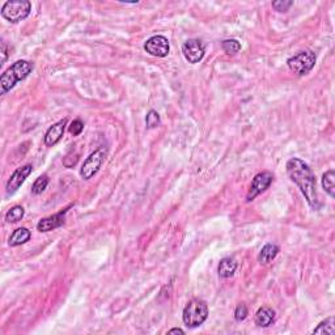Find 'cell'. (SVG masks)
<instances>
[{
  "instance_id": "6da1fadb",
  "label": "cell",
  "mask_w": 335,
  "mask_h": 335,
  "mask_svg": "<svg viewBox=\"0 0 335 335\" xmlns=\"http://www.w3.org/2000/svg\"><path fill=\"white\" fill-rule=\"evenodd\" d=\"M286 168H287L288 177L291 181L299 186L308 204L313 210L320 209V200H318L317 187H316V175L312 172L308 164L297 157H293L287 161Z\"/></svg>"
},
{
  "instance_id": "7a4b0ae2",
  "label": "cell",
  "mask_w": 335,
  "mask_h": 335,
  "mask_svg": "<svg viewBox=\"0 0 335 335\" xmlns=\"http://www.w3.org/2000/svg\"><path fill=\"white\" fill-rule=\"evenodd\" d=\"M33 71V63L31 62L24 61H17L9 67L8 70H6L0 78V88H2V94H7L13 87L16 83L25 80L28 76L31 75Z\"/></svg>"
},
{
  "instance_id": "3957f363",
  "label": "cell",
  "mask_w": 335,
  "mask_h": 335,
  "mask_svg": "<svg viewBox=\"0 0 335 335\" xmlns=\"http://www.w3.org/2000/svg\"><path fill=\"white\" fill-rule=\"evenodd\" d=\"M209 317V306L203 300L193 299L187 302L182 313V320L187 327H199Z\"/></svg>"
},
{
  "instance_id": "277c9868",
  "label": "cell",
  "mask_w": 335,
  "mask_h": 335,
  "mask_svg": "<svg viewBox=\"0 0 335 335\" xmlns=\"http://www.w3.org/2000/svg\"><path fill=\"white\" fill-rule=\"evenodd\" d=\"M32 12V4L28 0H9L2 7V16L12 24L22 21Z\"/></svg>"
},
{
  "instance_id": "5b68a950",
  "label": "cell",
  "mask_w": 335,
  "mask_h": 335,
  "mask_svg": "<svg viewBox=\"0 0 335 335\" xmlns=\"http://www.w3.org/2000/svg\"><path fill=\"white\" fill-rule=\"evenodd\" d=\"M316 54L312 50H302L296 53L293 57L288 58L287 66L297 76L308 75L316 66Z\"/></svg>"
},
{
  "instance_id": "8992f818",
  "label": "cell",
  "mask_w": 335,
  "mask_h": 335,
  "mask_svg": "<svg viewBox=\"0 0 335 335\" xmlns=\"http://www.w3.org/2000/svg\"><path fill=\"white\" fill-rule=\"evenodd\" d=\"M106 156H108V148L106 147H101V148L92 152L85 159L82 169H80V175L83 177V179H91L93 175H96L104 161H105Z\"/></svg>"
},
{
  "instance_id": "52a82bcc",
  "label": "cell",
  "mask_w": 335,
  "mask_h": 335,
  "mask_svg": "<svg viewBox=\"0 0 335 335\" xmlns=\"http://www.w3.org/2000/svg\"><path fill=\"white\" fill-rule=\"evenodd\" d=\"M182 54H184L185 59H186L189 63H199L205 54L204 43H203L200 39L196 38L187 39L186 42L182 45Z\"/></svg>"
},
{
  "instance_id": "ba28073f",
  "label": "cell",
  "mask_w": 335,
  "mask_h": 335,
  "mask_svg": "<svg viewBox=\"0 0 335 335\" xmlns=\"http://www.w3.org/2000/svg\"><path fill=\"white\" fill-rule=\"evenodd\" d=\"M272 181H274V175L270 172H262L254 175L249 193L246 195V202H253L261 193L269 189Z\"/></svg>"
},
{
  "instance_id": "9c48e42d",
  "label": "cell",
  "mask_w": 335,
  "mask_h": 335,
  "mask_svg": "<svg viewBox=\"0 0 335 335\" xmlns=\"http://www.w3.org/2000/svg\"><path fill=\"white\" fill-rule=\"evenodd\" d=\"M144 50L152 57L165 58L170 51L169 41L164 36H153L145 41Z\"/></svg>"
},
{
  "instance_id": "30bf717a",
  "label": "cell",
  "mask_w": 335,
  "mask_h": 335,
  "mask_svg": "<svg viewBox=\"0 0 335 335\" xmlns=\"http://www.w3.org/2000/svg\"><path fill=\"white\" fill-rule=\"evenodd\" d=\"M32 172H33V166H32L31 164H27V165L16 169L15 172L12 173V175L9 177L8 182H7V195H13V194L21 187V185L24 184L25 179L32 174Z\"/></svg>"
},
{
  "instance_id": "8fae6325",
  "label": "cell",
  "mask_w": 335,
  "mask_h": 335,
  "mask_svg": "<svg viewBox=\"0 0 335 335\" xmlns=\"http://www.w3.org/2000/svg\"><path fill=\"white\" fill-rule=\"evenodd\" d=\"M68 209L70 207H67L64 209L63 211L58 212V214L51 215V216H48V218L42 219V220H39L38 224H37V229L39 232H50V230H54L59 226H62L64 224V219H66V214L68 212Z\"/></svg>"
},
{
  "instance_id": "7c38bea8",
  "label": "cell",
  "mask_w": 335,
  "mask_h": 335,
  "mask_svg": "<svg viewBox=\"0 0 335 335\" xmlns=\"http://www.w3.org/2000/svg\"><path fill=\"white\" fill-rule=\"evenodd\" d=\"M66 126H67V118H63V119H61L59 122L53 124L45 134V139H43L45 145H47V147H53V145L57 144V143L63 138Z\"/></svg>"
},
{
  "instance_id": "4fadbf2b",
  "label": "cell",
  "mask_w": 335,
  "mask_h": 335,
  "mask_svg": "<svg viewBox=\"0 0 335 335\" xmlns=\"http://www.w3.org/2000/svg\"><path fill=\"white\" fill-rule=\"evenodd\" d=\"M275 321V312L269 306H262L255 313V325L260 327H269Z\"/></svg>"
},
{
  "instance_id": "5bb4252c",
  "label": "cell",
  "mask_w": 335,
  "mask_h": 335,
  "mask_svg": "<svg viewBox=\"0 0 335 335\" xmlns=\"http://www.w3.org/2000/svg\"><path fill=\"white\" fill-rule=\"evenodd\" d=\"M279 254V246L275 244H266L258 254V261L262 265H269Z\"/></svg>"
},
{
  "instance_id": "9a60e30c",
  "label": "cell",
  "mask_w": 335,
  "mask_h": 335,
  "mask_svg": "<svg viewBox=\"0 0 335 335\" xmlns=\"http://www.w3.org/2000/svg\"><path fill=\"white\" fill-rule=\"evenodd\" d=\"M31 236H32L31 230L24 228V226L17 228L16 230H13V233L11 235V237H9L8 240L9 246H12V248H15V246H20V245L29 241V240H31Z\"/></svg>"
},
{
  "instance_id": "2e32d148",
  "label": "cell",
  "mask_w": 335,
  "mask_h": 335,
  "mask_svg": "<svg viewBox=\"0 0 335 335\" xmlns=\"http://www.w3.org/2000/svg\"><path fill=\"white\" fill-rule=\"evenodd\" d=\"M236 270H237V262H236V260H233V258L230 257L223 258V260L220 261V263H219L218 272L221 278L224 279H228L230 278V276H233Z\"/></svg>"
},
{
  "instance_id": "e0dca14e",
  "label": "cell",
  "mask_w": 335,
  "mask_h": 335,
  "mask_svg": "<svg viewBox=\"0 0 335 335\" xmlns=\"http://www.w3.org/2000/svg\"><path fill=\"white\" fill-rule=\"evenodd\" d=\"M322 187L330 198H335V172L332 169L322 175Z\"/></svg>"
},
{
  "instance_id": "ac0fdd59",
  "label": "cell",
  "mask_w": 335,
  "mask_h": 335,
  "mask_svg": "<svg viewBox=\"0 0 335 335\" xmlns=\"http://www.w3.org/2000/svg\"><path fill=\"white\" fill-rule=\"evenodd\" d=\"M312 332H313V334H321V335H334L335 334L334 317H329L326 318V320H323Z\"/></svg>"
},
{
  "instance_id": "d6986e66",
  "label": "cell",
  "mask_w": 335,
  "mask_h": 335,
  "mask_svg": "<svg viewBox=\"0 0 335 335\" xmlns=\"http://www.w3.org/2000/svg\"><path fill=\"white\" fill-rule=\"evenodd\" d=\"M221 48L228 55H236L241 50V43L237 39H225L221 42Z\"/></svg>"
},
{
  "instance_id": "ffe728a7",
  "label": "cell",
  "mask_w": 335,
  "mask_h": 335,
  "mask_svg": "<svg viewBox=\"0 0 335 335\" xmlns=\"http://www.w3.org/2000/svg\"><path fill=\"white\" fill-rule=\"evenodd\" d=\"M24 215L25 211L21 205H15V207H12V209L7 212L6 220L8 221V223H17V221L22 220Z\"/></svg>"
},
{
  "instance_id": "44dd1931",
  "label": "cell",
  "mask_w": 335,
  "mask_h": 335,
  "mask_svg": "<svg viewBox=\"0 0 335 335\" xmlns=\"http://www.w3.org/2000/svg\"><path fill=\"white\" fill-rule=\"evenodd\" d=\"M47 185H48V177H47V175H46V174L39 175L38 178L34 181L33 186H32V193H33L34 195L42 194L43 191L46 190Z\"/></svg>"
},
{
  "instance_id": "7402d4cb",
  "label": "cell",
  "mask_w": 335,
  "mask_h": 335,
  "mask_svg": "<svg viewBox=\"0 0 335 335\" xmlns=\"http://www.w3.org/2000/svg\"><path fill=\"white\" fill-rule=\"evenodd\" d=\"M145 124H147V128H156V127L160 126V114L156 110H149L147 113V117H145Z\"/></svg>"
},
{
  "instance_id": "603a6c76",
  "label": "cell",
  "mask_w": 335,
  "mask_h": 335,
  "mask_svg": "<svg viewBox=\"0 0 335 335\" xmlns=\"http://www.w3.org/2000/svg\"><path fill=\"white\" fill-rule=\"evenodd\" d=\"M249 314V311H248V306L245 304H239L237 306H236L235 309V320L237 321V322H242L244 320H246V317H248Z\"/></svg>"
},
{
  "instance_id": "cb8c5ba5",
  "label": "cell",
  "mask_w": 335,
  "mask_h": 335,
  "mask_svg": "<svg viewBox=\"0 0 335 335\" xmlns=\"http://www.w3.org/2000/svg\"><path fill=\"white\" fill-rule=\"evenodd\" d=\"M293 6V2L291 0H278V2H272V8L278 12H287L288 9Z\"/></svg>"
},
{
  "instance_id": "d4e9b609",
  "label": "cell",
  "mask_w": 335,
  "mask_h": 335,
  "mask_svg": "<svg viewBox=\"0 0 335 335\" xmlns=\"http://www.w3.org/2000/svg\"><path fill=\"white\" fill-rule=\"evenodd\" d=\"M84 130V123H83L82 119H75V121L71 122L70 127H68V131H70L71 135L78 136L83 133Z\"/></svg>"
},
{
  "instance_id": "484cf974",
  "label": "cell",
  "mask_w": 335,
  "mask_h": 335,
  "mask_svg": "<svg viewBox=\"0 0 335 335\" xmlns=\"http://www.w3.org/2000/svg\"><path fill=\"white\" fill-rule=\"evenodd\" d=\"M2 64H4L7 62V59H8V46H7V43L4 42L2 43Z\"/></svg>"
},
{
  "instance_id": "4316f807",
  "label": "cell",
  "mask_w": 335,
  "mask_h": 335,
  "mask_svg": "<svg viewBox=\"0 0 335 335\" xmlns=\"http://www.w3.org/2000/svg\"><path fill=\"white\" fill-rule=\"evenodd\" d=\"M168 334H185V331L182 329H179V327H174V329H170L169 331H168Z\"/></svg>"
}]
</instances>
